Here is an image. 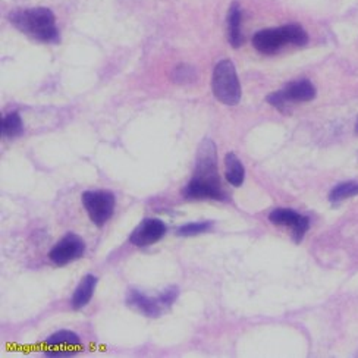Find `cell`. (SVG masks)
<instances>
[{
	"instance_id": "obj_8",
	"label": "cell",
	"mask_w": 358,
	"mask_h": 358,
	"mask_svg": "<svg viewBox=\"0 0 358 358\" xmlns=\"http://www.w3.org/2000/svg\"><path fill=\"white\" fill-rule=\"evenodd\" d=\"M268 220L278 227H288L292 229V238L296 244L303 241V238L310 229V219L296 213L292 208H275L268 215Z\"/></svg>"
},
{
	"instance_id": "obj_16",
	"label": "cell",
	"mask_w": 358,
	"mask_h": 358,
	"mask_svg": "<svg viewBox=\"0 0 358 358\" xmlns=\"http://www.w3.org/2000/svg\"><path fill=\"white\" fill-rule=\"evenodd\" d=\"M358 196V182L348 181L338 184L331 192H329V201L332 203H341L344 200H348L351 197Z\"/></svg>"
},
{
	"instance_id": "obj_7",
	"label": "cell",
	"mask_w": 358,
	"mask_h": 358,
	"mask_svg": "<svg viewBox=\"0 0 358 358\" xmlns=\"http://www.w3.org/2000/svg\"><path fill=\"white\" fill-rule=\"evenodd\" d=\"M166 223L157 217H147L138 223V227L129 235V243L136 247H150L159 243L166 235Z\"/></svg>"
},
{
	"instance_id": "obj_5",
	"label": "cell",
	"mask_w": 358,
	"mask_h": 358,
	"mask_svg": "<svg viewBox=\"0 0 358 358\" xmlns=\"http://www.w3.org/2000/svg\"><path fill=\"white\" fill-rule=\"evenodd\" d=\"M85 212L96 227L101 228L110 220L115 212V194L108 189L85 191L81 196Z\"/></svg>"
},
{
	"instance_id": "obj_12",
	"label": "cell",
	"mask_w": 358,
	"mask_h": 358,
	"mask_svg": "<svg viewBox=\"0 0 358 358\" xmlns=\"http://www.w3.org/2000/svg\"><path fill=\"white\" fill-rule=\"evenodd\" d=\"M97 276L94 275H85L81 282L78 283V287L73 291V295L71 298V307L73 310H83L84 307H87L92 301V298L96 292L97 288Z\"/></svg>"
},
{
	"instance_id": "obj_6",
	"label": "cell",
	"mask_w": 358,
	"mask_h": 358,
	"mask_svg": "<svg viewBox=\"0 0 358 358\" xmlns=\"http://www.w3.org/2000/svg\"><path fill=\"white\" fill-rule=\"evenodd\" d=\"M85 252V243L76 234L65 235L49 252V259L59 267L81 259Z\"/></svg>"
},
{
	"instance_id": "obj_15",
	"label": "cell",
	"mask_w": 358,
	"mask_h": 358,
	"mask_svg": "<svg viewBox=\"0 0 358 358\" xmlns=\"http://www.w3.org/2000/svg\"><path fill=\"white\" fill-rule=\"evenodd\" d=\"M24 132V124L18 112L8 113L2 121V136L6 138H17Z\"/></svg>"
},
{
	"instance_id": "obj_3",
	"label": "cell",
	"mask_w": 358,
	"mask_h": 358,
	"mask_svg": "<svg viewBox=\"0 0 358 358\" xmlns=\"http://www.w3.org/2000/svg\"><path fill=\"white\" fill-rule=\"evenodd\" d=\"M308 41L306 29L298 24H288L279 28H267L256 33L252 37V46L263 55H275L287 44L301 48Z\"/></svg>"
},
{
	"instance_id": "obj_1",
	"label": "cell",
	"mask_w": 358,
	"mask_h": 358,
	"mask_svg": "<svg viewBox=\"0 0 358 358\" xmlns=\"http://www.w3.org/2000/svg\"><path fill=\"white\" fill-rule=\"evenodd\" d=\"M185 200H225L217 169V147L212 138H204L197 152L196 169L191 181L184 187Z\"/></svg>"
},
{
	"instance_id": "obj_20",
	"label": "cell",
	"mask_w": 358,
	"mask_h": 358,
	"mask_svg": "<svg viewBox=\"0 0 358 358\" xmlns=\"http://www.w3.org/2000/svg\"><path fill=\"white\" fill-rule=\"evenodd\" d=\"M355 134L358 136V117H357V122H355Z\"/></svg>"
},
{
	"instance_id": "obj_2",
	"label": "cell",
	"mask_w": 358,
	"mask_h": 358,
	"mask_svg": "<svg viewBox=\"0 0 358 358\" xmlns=\"http://www.w3.org/2000/svg\"><path fill=\"white\" fill-rule=\"evenodd\" d=\"M10 21L20 31L34 40L44 43H56L59 40L55 15L46 8L15 12Z\"/></svg>"
},
{
	"instance_id": "obj_17",
	"label": "cell",
	"mask_w": 358,
	"mask_h": 358,
	"mask_svg": "<svg viewBox=\"0 0 358 358\" xmlns=\"http://www.w3.org/2000/svg\"><path fill=\"white\" fill-rule=\"evenodd\" d=\"M213 228L212 222H191L176 229V235L179 236H197L206 234Z\"/></svg>"
},
{
	"instance_id": "obj_14",
	"label": "cell",
	"mask_w": 358,
	"mask_h": 358,
	"mask_svg": "<svg viewBox=\"0 0 358 358\" xmlns=\"http://www.w3.org/2000/svg\"><path fill=\"white\" fill-rule=\"evenodd\" d=\"M225 179L232 187H241L245 179V169L235 153L225 156Z\"/></svg>"
},
{
	"instance_id": "obj_4",
	"label": "cell",
	"mask_w": 358,
	"mask_h": 358,
	"mask_svg": "<svg viewBox=\"0 0 358 358\" xmlns=\"http://www.w3.org/2000/svg\"><path fill=\"white\" fill-rule=\"evenodd\" d=\"M212 90L215 97L227 106H236L240 103L243 96L241 84L235 65L229 59H223L215 66Z\"/></svg>"
},
{
	"instance_id": "obj_18",
	"label": "cell",
	"mask_w": 358,
	"mask_h": 358,
	"mask_svg": "<svg viewBox=\"0 0 358 358\" xmlns=\"http://www.w3.org/2000/svg\"><path fill=\"white\" fill-rule=\"evenodd\" d=\"M194 78H196V72L188 65H179L173 71L175 83H191Z\"/></svg>"
},
{
	"instance_id": "obj_9",
	"label": "cell",
	"mask_w": 358,
	"mask_h": 358,
	"mask_svg": "<svg viewBox=\"0 0 358 358\" xmlns=\"http://www.w3.org/2000/svg\"><path fill=\"white\" fill-rule=\"evenodd\" d=\"M83 350L80 336L72 331H59L46 339V355L69 357Z\"/></svg>"
},
{
	"instance_id": "obj_11",
	"label": "cell",
	"mask_w": 358,
	"mask_h": 358,
	"mask_svg": "<svg viewBox=\"0 0 358 358\" xmlns=\"http://www.w3.org/2000/svg\"><path fill=\"white\" fill-rule=\"evenodd\" d=\"M280 96L287 104L311 101L316 97V88L308 80H300L287 84L285 88L280 90Z\"/></svg>"
},
{
	"instance_id": "obj_13",
	"label": "cell",
	"mask_w": 358,
	"mask_h": 358,
	"mask_svg": "<svg viewBox=\"0 0 358 358\" xmlns=\"http://www.w3.org/2000/svg\"><path fill=\"white\" fill-rule=\"evenodd\" d=\"M228 40L231 43V46L238 49L241 48V44L244 41L243 33H241V9L240 5L234 3L229 9L228 15Z\"/></svg>"
},
{
	"instance_id": "obj_19",
	"label": "cell",
	"mask_w": 358,
	"mask_h": 358,
	"mask_svg": "<svg viewBox=\"0 0 358 358\" xmlns=\"http://www.w3.org/2000/svg\"><path fill=\"white\" fill-rule=\"evenodd\" d=\"M178 296H179V289H178V287H169V288H166L165 291H163L160 295H159V301H160V304L165 307V310L166 308H169V307H172V304L178 300Z\"/></svg>"
},
{
	"instance_id": "obj_10",
	"label": "cell",
	"mask_w": 358,
	"mask_h": 358,
	"mask_svg": "<svg viewBox=\"0 0 358 358\" xmlns=\"http://www.w3.org/2000/svg\"><path fill=\"white\" fill-rule=\"evenodd\" d=\"M127 306L137 310L141 315L145 317H160L162 313L165 311V307H163L159 301V296L152 298L145 295L141 291L137 289H129L127 294Z\"/></svg>"
}]
</instances>
